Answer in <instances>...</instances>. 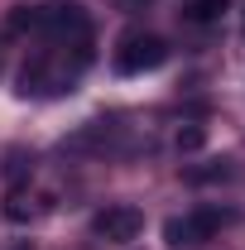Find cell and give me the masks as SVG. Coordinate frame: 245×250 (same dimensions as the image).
Wrapping results in <instances>:
<instances>
[{
  "label": "cell",
  "mask_w": 245,
  "mask_h": 250,
  "mask_svg": "<svg viewBox=\"0 0 245 250\" xmlns=\"http://www.w3.org/2000/svg\"><path fill=\"white\" fill-rule=\"evenodd\" d=\"M92 62V39L87 43H48L20 67V96H67L77 77Z\"/></svg>",
  "instance_id": "cell-1"
},
{
  "label": "cell",
  "mask_w": 245,
  "mask_h": 250,
  "mask_svg": "<svg viewBox=\"0 0 245 250\" xmlns=\"http://www.w3.org/2000/svg\"><path fill=\"white\" fill-rule=\"evenodd\" d=\"M236 212H226V207H197V212H187V217H168L163 221V241L173 250H192V246H207L221 226H231Z\"/></svg>",
  "instance_id": "cell-2"
},
{
  "label": "cell",
  "mask_w": 245,
  "mask_h": 250,
  "mask_svg": "<svg viewBox=\"0 0 245 250\" xmlns=\"http://www.w3.org/2000/svg\"><path fill=\"white\" fill-rule=\"evenodd\" d=\"M111 62H116L121 77H140V72H154V67L168 62V43H163L159 34L135 29V34H125L121 43H116V58Z\"/></svg>",
  "instance_id": "cell-3"
},
{
  "label": "cell",
  "mask_w": 245,
  "mask_h": 250,
  "mask_svg": "<svg viewBox=\"0 0 245 250\" xmlns=\"http://www.w3.org/2000/svg\"><path fill=\"white\" fill-rule=\"evenodd\" d=\"M39 34L48 39V43H87L92 39V20H87V10L82 5H43L39 10Z\"/></svg>",
  "instance_id": "cell-4"
},
{
  "label": "cell",
  "mask_w": 245,
  "mask_h": 250,
  "mask_svg": "<svg viewBox=\"0 0 245 250\" xmlns=\"http://www.w3.org/2000/svg\"><path fill=\"white\" fill-rule=\"evenodd\" d=\"M92 231L101 241H111V246H130V241L144 231V212L130 207V202H111V207H101L92 217Z\"/></svg>",
  "instance_id": "cell-5"
},
{
  "label": "cell",
  "mask_w": 245,
  "mask_h": 250,
  "mask_svg": "<svg viewBox=\"0 0 245 250\" xmlns=\"http://www.w3.org/2000/svg\"><path fill=\"white\" fill-rule=\"evenodd\" d=\"M39 212H43V207H39V197L24 192V188H15V192L5 197V221H34Z\"/></svg>",
  "instance_id": "cell-6"
},
{
  "label": "cell",
  "mask_w": 245,
  "mask_h": 250,
  "mask_svg": "<svg viewBox=\"0 0 245 250\" xmlns=\"http://www.w3.org/2000/svg\"><path fill=\"white\" fill-rule=\"evenodd\" d=\"M226 15V0H187L183 5V24H216Z\"/></svg>",
  "instance_id": "cell-7"
},
{
  "label": "cell",
  "mask_w": 245,
  "mask_h": 250,
  "mask_svg": "<svg viewBox=\"0 0 245 250\" xmlns=\"http://www.w3.org/2000/svg\"><path fill=\"white\" fill-rule=\"evenodd\" d=\"M187 183H216V178H231V164L221 159V164H202V168H183Z\"/></svg>",
  "instance_id": "cell-8"
},
{
  "label": "cell",
  "mask_w": 245,
  "mask_h": 250,
  "mask_svg": "<svg viewBox=\"0 0 245 250\" xmlns=\"http://www.w3.org/2000/svg\"><path fill=\"white\" fill-rule=\"evenodd\" d=\"M10 29H15V34H39V10L20 5V10L10 15Z\"/></svg>",
  "instance_id": "cell-9"
},
{
  "label": "cell",
  "mask_w": 245,
  "mask_h": 250,
  "mask_svg": "<svg viewBox=\"0 0 245 250\" xmlns=\"http://www.w3.org/2000/svg\"><path fill=\"white\" fill-rule=\"evenodd\" d=\"M202 145H207V130H202V125H183V130H178V149L192 154V149H202Z\"/></svg>",
  "instance_id": "cell-10"
},
{
  "label": "cell",
  "mask_w": 245,
  "mask_h": 250,
  "mask_svg": "<svg viewBox=\"0 0 245 250\" xmlns=\"http://www.w3.org/2000/svg\"><path fill=\"white\" fill-rule=\"evenodd\" d=\"M15 250H34V246H29V241H20V246H15Z\"/></svg>",
  "instance_id": "cell-11"
},
{
  "label": "cell",
  "mask_w": 245,
  "mask_h": 250,
  "mask_svg": "<svg viewBox=\"0 0 245 250\" xmlns=\"http://www.w3.org/2000/svg\"><path fill=\"white\" fill-rule=\"evenodd\" d=\"M125 5H149V0H125Z\"/></svg>",
  "instance_id": "cell-12"
},
{
  "label": "cell",
  "mask_w": 245,
  "mask_h": 250,
  "mask_svg": "<svg viewBox=\"0 0 245 250\" xmlns=\"http://www.w3.org/2000/svg\"><path fill=\"white\" fill-rule=\"evenodd\" d=\"M241 24H245V20H241Z\"/></svg>",
  "instance_id": "cell-13"
}]
</instances>
